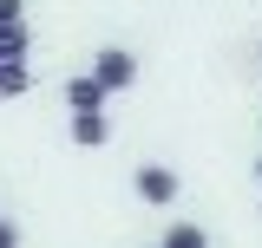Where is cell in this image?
Segmentation results:
<instances>
[{"label": "cell", "mask_w": 262, "mask_h": 248, "mask_svg": "<svg viewBox=\"0 0 262 248\" xmlns=\"http://www.w3.org/2000/svg\"><path fill=\"white\" fill-rule=\"evenodd\" d=\"M0 248H20V222H7V216H0Z\"/></svg>", "instance_id": "cell-9"}, {"label": "cell", "mask_w": 262, "mask_h": 248, "mask_svg": "<svg viewBox=\"0 0 262 248\" xmlns=\"http://www.w3.org/2000/svg\"><path fill=\"white\" fill-rule=\"evenodd\" d=\"M66 111H72V118H85V111H105V85H98L92 72H72V79H66Z\"/></svg>", "instance_id": "cell-3"}, {"label": "cell", "mask_w": 262, "mask_h": 248, "mask_svg": "<svg viewBox=\"0 0 262 248\" xmlns=\"http://www.w3.org/2000/svg\"><path fill=\"white\" fill-rule=\"evenodd\" d=\"M131 189H138V203H151V209H164V203H177V189H184V177H177L170 163H138V170H131Z\"/></svg>", "instance_id": "cell-2"}, {"label": "cell", "mask_w": 262, "mask_h": 248, "mask_svg": "<svg viewBox=\"0 0 262 248\" xmlns=\"http://www.w3.org/2000/svg\"><path fill=\"white\" fill-rule=\"evenodd\" d=\"M158 248H210V229H203V222H170Z\"/></svg>", "instance_id": "cell-5"}, {"label": "cell", "mask_w": 262, "mask_h": 248, "mask_svg": "<svg viewBox=\"0 0 262 248\" xmlns=\"http://www.w3.org/2000/svg\"><path fill=\"white\" fill-rule=\"evenodd\" d=\"M85 72L105 85V98H112V92H131V85H138V53H131V46H98Z\"/></svg>", "instance_id": "cell-1"}, {"label": "cell", "mask_w": 262, "mask_h": 248, "mask_svg": "<svg viewBox=\"0 0 262 248\" xmlns=\"http://www.w3.org/2000/svg\"><path fill=\"white\" fill-rule=\"evenodd\" d=\"M27 92H33V65H27V59L0 65V98H27Z\"/></svg>", "instance_id": "cell-7"}, {"label": "cell", "mask_w": 262, "mask_h": 248, "mask_svg": "<svg viewBox=\"0 0 262 248\" xmlns=\"http://www.w3.org/2000/svg\"><path fill=\"white\" fill-rule=\"evenodd\" d=\"M27 20V0H0V27H20Z\"/></svg>", "instance_id": "cell-8"}, {"label": "cell", "mask_w": 262, "mask_h": 248, "mask_svg": "<svg viewBox=\"0 0 262 248\" xmlns=\"http://www.w3.org/2000/svg\"><path fill=\"white\" fill-rule=\"evenodd\" d=\"M72 144H79V151H98V144H112V118H105V111H85V118H72Z\"/></svg>", "instance_id": "cell-4"}, {"label": "cell", "mask_w": 262, "mask_h": 248, "mask_svg": "<svg viewBox=\"0 0 262 248\" xmlns=\"http://www.w3.org/2000/svg\"><path fill=\"white\" fill-rule=\"evenodd\" d=\"M27 53H33V33H27V20H20V27H0V65L27 59Z\"/></svg>", "instance_id": "cell-6"}, {"label": "cell", "mask_w": 262, "mask_h": 248, "mask_svg": "<svg viewBox=\"0 0 262 248\" xmlns=\"http://www.w3.org/2000/svg\"><path fill=\"white\" fill-rule=\"evenodd\" d=\"M256 183H262V157H256Z\"/></svg>", "instance_id": "cell-10"}]
</instances>
